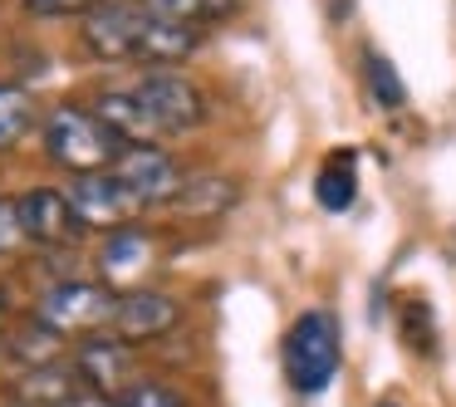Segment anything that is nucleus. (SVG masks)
Returning <instances> with one entry per match:
<instances>
[{"instance_id": "1", "label": "nucleus", "mask_w": 456, "mask_h": 407, "mask_svg": "<svg viewBox=\"0 0 456 407\" xmlns=\"http://www.w3.org/2000/svg\"><path fill=\"white\" fill-rule=\"evenodd\" d=\"M45 152H50L54 167L74 172V177H89V172H109L123 158V142L94 113L64 103V109L45 113Z\"/></svg>"}, {"instance_id": "2", "label": "nucleus", "mask_w": 456, "mask_h": 407, "mask_svg": "<svg viewBox=\"0 0 456 407\" xmlns=\"http://www.w3.org/2000/svg\"><path fill=\"white\" fill-rule=\"evenodd\" d=\"M338 319L329 309H305L285 334V378L299 397H319L338 373Z\"/></svg>"}, {"instance_id": "3", "label": "nucleus", "mask_w": 456, "mask_h": 407, "mask_svg": "<svg viewBox=\"0 0 456 407\" xmlns=\"http://www.w3.org/2000/svg\"><path fill=\"white\" fill-rule=\"evenodd\" d=\"M113 309H118V289L94 285V280H60L40 295L35 319L50 324L54 334H99L113 324Z\"/></svg>"}, {"instance_id": "4", "label": "nucleus", "mask_w": 456, "mask_h": 407, "mask_svg": "<svg viewBox=\"0 0 456 407\" xmlns=\"http://www.w3.org/2000/svg\"><path fill=\"white\" fill-rule=\"evenodd\" d=\"M148 25H152V11H148V5H133V0H103L99 11L84 15V45H89L99 60L142 64Z\"/></svg>"}, {"instance_id": "5", "label": "nucleus", "mask_w": 456, "mask_h": 407, "mask_svg": "<svg viewBox=\"0 0 456 407\" xmlns=\"http://www.w3.org/2000/svg\"><path fill=\"white\" fill-rule=\"evenodd\" d=\"M74 368H79V378L89 383V393L109 397V403H123V397L142 383L138 354H133V344L118 334H89L74 348Z\"/></svg>"}, {"instance_id": "6", "label": "nucleus", "mask_w": 456, "mask_h": 407, "mask_svg": "<svg viewBox=\"0 0 456 407\" xmlns=\"http://www.w3.org/2000/svg\"><path fill=\"white\" fill-rule=\"evenodd\" d=\"M69 207H74V216L84 221V231H123V226H133V216L142 211V197L109 167V172L74 177Z\"/></svg>"}, {"instance_id": "7", "label": "nucleus", "mask_w": 456, "mask_h": 407, "mask_svg": "<svg viewBox=\"0 0 456 407\" xmlns=\"http://www.w3.org/2000/svg\"><path fill=\"white\" fill-rule=\"evenodd\" d=\"M133 94H138V103L152 113L158 133H191L201 118H207V103H201V94L191 89L182 74H172V69L142 74V79L133 84Z\"/></svg>"}, {"instance_id": "8", "label": "nucleus", "mask_w": 456, "mask_h": 407, "mask_svg": "<svg viewBox=\"0 0 456 407\" xmlns=\"http://www.w3.org/2000/svg\"><path fill=\"white\" fill-rule=\"evenodd\" d=\"M113 172H118L133 191H138L142 207H167V201L182 191V182H187V172L177 167V158H172V152H162L158 142L123 148V158L113 162Z\"/></svg>"}, {"instance_id": "9", "label": "nucleus", "mask_w": 456, "mask_h": 407, "mask_svg": "<svg viewBox=\"0 0 456 407\" xmlns=\"http://www.w3.org/2000/svg\"><path fill=\"white\" fill-rule=\"evenodd\" d=\"M15 207H20L25 240H35V246H69L84 236V221L74 216L69 191L60 187H30L15 197Z\"/></svg>"}, {"instance_id": "10", "label": "nucleus", "mask_w": 456, "mask_h": 407, "mask_svg": "<svg viewBox=\"0 0 456 407\" xmlns=\"http://www.w3.org/2000/svg\"><path fill=\"white\" fill-rule=\"evenodd\" d=\"M182 319V305L162 289H128L118 295V309H113V334L128 338V344H142V338H158L167 329H177Z\"/></svg>"}, {"instance_id": "11", "label": "nucleus", "mask_w": 456, "mask_h": 407, "mask_svg": "<svg viewBox=\"0 0 456 407\" xmlns=\"http://www.w3.org/2000/svg\"><path fill=\"white\" fill-rule=\"evenodd\" d=\"M152 265V240L142 236L138 226H123V231H109L99 246V275L109 289H118V295H128V289H138L142 270Z\"/></svg>"}, {"instance_id": "12", "label": "nucleus", "mask_w": 456, "mask_h": 407, "mask_svg": "<svg viewBox=\"0 0 456 407\" xmlns=\"http://www.w3.org/2000/svg\"><path fill=\"white\" fill-rule=\"evenodd\" d=\"M84 397H99V393H89V383L79 378L74 363L30 368L15 383V403H25V407H79Z\"/></svg>"}, {"instance_id": "13", "label": "nucleus", "mask_w": 456, "mask_h": 407, "mask_svg": "<svg viewBox=\"0 0 456 407\" xmlns=\"http://www.w3.org/2000/svg\"><path fill=\"white\" fill-rule=\"evenodd\" d=\"M94 118L103 123V128L113 133V138L123 142V148H142V142H158V123H152V113L138 103V94L133 89H109L99 94V103H94Z\"/></svg>"}, {"instance_id": "14", "label": "nucleus", "mask_w": 456, "mask_h": 407, "mask_svg": "<svg viewBox=\"0 0 456 407\" xmlns=\"http://www.w3.org/2000/svg\"><path fill=\"white\" fill-rule=\"evenodd\" d=\"M354 197H358V152L334 148L324 158V167L314 172V201L324 211H348Z\"/></svg>"}, {"instance_id": "15", "label": "nucleus", "mask_w": 456, "mask_h": 407, "mask_svg": "<svg viewBox=\"0 0 456 407\" xmlns=\"http://www.w3.org/2000/svg\"><path fill=\"white\" fill-rule=\"evenodd\" d=\"M236 197H240V187L231 177H187L167 207L177 211V216H221Z\"/></svg>"}, {"instance_id": "16", "label": "nucleus", "mask_w": 456, "mask_h": 407, "mask_svg": "<svg viewBox=\"0 0 456 407\" xmlns=\"http://www.w3.org/2000/svg\"><path fill=\"white\" fill-rule=\"evenodd\" d=\"M142 5L172 25H187V30H207L236 11V0H142Z\"/></svg>"}, {"instance_id": "17", "label": "nucleus", "mask_w": 456, "mask_h": 407, "mask_svg": "<svg viewBox=\"0 0 456 407\" xmlns=\"http://www.w3.org/2000/svg\"><path fill=\"white\" fill-rule=\"evenodd\" d=\"M60 338L64 334H54L50 324H40V319L30 314V324L11 334V354L25 363V373H30V368H50V363H60V348H64Z\"/></svg>"}, {"instance_id": "18", "label": "nucleus", "mask_w": 456, "mask_h": 407, "mask_svg": "<svg viewBox=\"0 0 456 407\" xmlns=\"http://www.w3.org/2000/svg\"><path fill=\"white\" fill-rule=\"evenodd\" d=\"M35 128V99L20 84H0V152L15 148Z\"/></svg>"}, {"instance_id": "19", "label": "nucleus", "mask_w": 456, "mask_h": 407, "mask_svg": "<svg viewBox=\"0 0 456 407\" xmlns=\"http://www.w3.org/2000/svg\"><path fill=\"white\" fill-rule=\"evenodd\" d=\"M363 84H368V94H373V103H378V109H387V113L407 103L403 74H397L393 60H387V54H378V50H363Z\"/></svg>"}, {"instance_id": "20", "label": "nucleus", "mask_w": 456, "mask_h": 407, "mask_svg": "<svg viewBox=\"0 0 456 407\" xmlns=\"http://www.w3.org/2000/svg\"><path fill=\"white\" fill-rule=\"evenodd\" d=\"M397 329H403V338H407L412 354H432L436 348V324H432V309H427L422 299H412V305L397 309Z\"/></svg>"}, {"instance_id": "21", "label": "nucleus", "mask_w": 456, "mask_h": 407, "mask_svg": "<svg viewBox=\"0 0 456 407\" xmlns=\"http://www.w3.org/2000/svg\"><path fill=\"white\" fill-rule=\"evenodd\" d=\"M118 407H187V397H182L177 387H167V383H152V378H142V383L133 387V393L123 397Z\"/></svg>"}, {"instance_id": "22", "label": "nucleus", "mask_w": 456, "mask_h": 407, "mask_svg": "<svg viewBox=\"0 0 456 407\" xmlns=\"http://www.w3.org/2000/svg\"><path fill=\"white\" fill-rule=\"evenodd\" d=\"M25 246V226H20V207L15 197H0V256H11V250Z\"/></svg>"}, {"instance_id": "23", "label": "nucleus", "mask_w": 456, "mask_h": 407, "mask_svg": "<svg viewBox=\"0 0 456 407\" xmlns=\"http://www.w3.org/2000/svg\"><path fill=\"white\" fill-rule=\"evenodd\" d=\"M103 0H25V11L30 15H89L99 11Z\"/></svg>"}, {"instance_id": "24", "label": "nucleus", "mask_w": 456, "mask_h": 407, "mask_svg": "<svg viewBox=\"0 0 456 407\" xmlns=\"http://www.w3.org/2000/svg\"><path fill=\"white\" fill-rule=\"evenodd\" d=\"M373 407H403V403H393V397H378V403Z\"/></svg>"}, {"instance_id": "25", "label": "nucleus", "mask_w": 456, "mask_h": 407, "mask_svg": "<svg viewBox=\"0 0 456 407\" xmlns=\"http://www.w3.org/2000/svg\"><path fill=\"white\" fill-rule=\"evenodd\" d=\"M0 329H5V289H0Z\"/></svg>"}, {"instance_id": "26", "label": "nucleus", "mask_w": 456, "mask_h": 407, "mask_svg": "<svg viewBox=\"0 0 456 407\" xmlns=\"http://www.w3.org/2000/svg\"><path fill=\"white\" fill-rule=\"evenodd\" d=\"M15 407H25V403H15Z\"/></svg>"}]
</instances>
